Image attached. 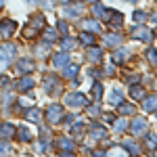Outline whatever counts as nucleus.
Returning a JSON list of instances; mask_svg holds the SVG:
<instances>
[{
	"mask_svg": "<svg viewBox=\"0 0 157 157\" xmlns=\"http://www.w3.org/2000/svg\"><path fill=\"white\" fill-rule=\"evenodd\" d=\"M40 117H42V111H40V109H32V111H29V113H27V120L40 121Z\"/></svg>",
	"mask_w": 157,
	"mask_h": 157,
	"instance_id": "19",
	"label": "nucleus"
},
{
	"mask_svg": "<svg viewBox=\"0 0 157 157\" xmlns=\"http://www.w3.org/2000/svg\"><path fill=\"white\" fill-rule=\"evenodd\" d=\"M29 2H36V0H29Z\"/></svg>",
	"mask_w": 157,
	"mask_h": 157,
	"instance_id": "31",
	"label": "nucleus"
},
{
	"mask_svg": "<svg viewBox=\"0 0 157 157\" xmlns=\"http://www.w3.org/2000/svg\"><path fill=\"white\" fill-rule=\"evenodd\" d=\"M145 17H147V13H143V11H136V13H134V21H143Z\"/></svg>",
	"mask_w": 157,
	"mask_h": 157,
	"instance_id": "28",
	"label": "nucleus"
},
{
	"mask_svg": "<svg viewBox=\"0 0 157 157\" xmlns=\"http://www.w3.org/2000/svg\"><path fill=\"white\" fill-rule=\"evenodd\" d=\"M80 38H82V44H86V46H92V44H94V36L88 34V32H82Z\"/></svg>",
	"mask_w": 157,
	"mask_h": 157,
	"instance_id": "11",
	"label": "nucleus"
},
{
	"mask_svg": "<svg viewBox=\"0 0 157 157\" xmlns=\"http://www.w3.org/2000/svg\"><path fill=\"white\" fill-rule=\"evenodd\" d=\"M65 103H67V105H80V107H84L86 98L82 97V94H78V92H73V94H69V97L65 98Z\"/></svg>",
	"mask_w": 157,
	"mask_h": 157,
	"instance_id": "3",
	"label": "nucleus"
},
{
	"mask_svg": "<svg viewBox=\"0 0 157 157\" xmlns=\"http://www.w3.org/2000/svg\"><path fill=\"white\" fill-rule=\"evenodd\" d=\"M19 69H23V71H25V69H27V71H32V69H34V63H32V61H21V63H19Z\"/></svg>",
	"mask_w": 157,
	"mask_h": 157,
	"instance_id": "22",
	"label": "nucleus"
},
{
	"mask_svg": "<svg viewBox=\"0 0 157 157\" xmlns=\"http://www.w3.org/2000/svg\"><path fill=\"white\" fill-rule=\"evenodd\" d=\"M147 57H149V63H153V65H157V50L149 48V52H147Z\"/></svg>",
	"mask_w": 157,
	"mask_h": 157,
	"instance_id": "24",
	"label": "nucleus"
},
{
	"mask_svg": "<svg viewBox=\"0 0 157 157\" xmlns=\"http://www.w3.org/2000/svg\"><path fill=\"white\" fill-rule=\"evenodd\" d=\"M63 2H67V0H63Z\"/></svg>",
	"mask_w": 157,
	"mask_h": 157,
	"instance_id": "33",
	"label": "nucleus"
},
{
	"mask_svg": "<svg viewBox=\"0 0 157 157\" xmlns=\"http://www.w3.org/2000/svg\"><path fill=\"white\" fill-rule=\"evenodd\" d=\"M155 34H157V32H155Z\"/></svg>",
	"mask_w": 157,
	"mask_h": 157,
	"instance_id": "34",
	"label": "nucleus"
},
{
	"mask_svg": "<svg viewBox=\"0 0 157 157\" xmlns=\"http://www.w3.org/2000/svg\"><path fill=\"white\" fill-rule=\"evenodd\" d=\"M88 59L92 61V63H101V59H103V50L101 48H90L88 50Z\"/></svg>",
	"mask_w": 157,
	"mask_h": 157,
	"instance_id": "7",
	"label": "nucleus"
},
{
	"mask_svg": "<svg viewBox=\"0 0 157 157\" xmlns=\"http://www.w3.org/2000/svg\"><path fill=\"white\" fill-rule=\"evenodd\" d=\"M155 109H157V94L145 98V111H155Z\"/></svg>",
	"mask_w": 157,
	"mask_h": 157,
	"instance_id": "10",
	"label": "nucleus"
},
{
	"mask_svg": "<svg viewBox=\"0 0 157 157\" xmlns=\"http://www.w3.org/2000/svg\"><path fill=\"white\" fill-rule=\"evenodd\" d=\"M46 117H48L50 124H57V121L63 117V109H61L59 105H52V107H48V111H46Z\"/></svg>",
	"mask_w": 157,
	"mask_h": 157,
	"instance_id": "2",
	"label": "nucleus"
},
{
	"mask_svg": "<svg viewBox=\"0 0 157 157\" xmlns=\"http://www.w3.org/2000/svg\"><path fill=\"white\" fill-rule=\"evenodd\" d=\"M134 111H136V109H134L132 103H120V113L121 115H132Z\"/></svg>",
	"mask_w": 157,
	"mask_h": 157,
	"instance_id": "9",
	"label": "nucleus"
},
{
	"mask_svg": "<svg viewBox=\"0 0 157 157\" xmlns=\"http://www.w3.org/2000/svg\"><path fill=\"white\" fill-rule=\"evenodd\" d=\"M130 2H136V0H130Z\"/></svg>",
	"mask_w": 157,
	"mask_h": 157,
	"instance_id": "32",
	"label": "nucleus"
},
{
	"mask_svg": "<svg viewBox=\"0 0 157 157\" xmlns=\"http://www.w3.org/2000/svg\"><path fill=\"white\" fill-rule=\"evenodd\" d=\"M55 65H57V67H63V65H67V63H69V57H67V55H65V52H59V55H55Z\"/></svg>",
	"mask_w": 157,
	"mask_h": 157,
	"instance_id": "8",
	"label": "nucleus"
},
{
	"mask_svg": "<svg viewBox=\"0 0 157 157\" xmlns=\"http://www.w3.org/2000/svg\"><path fill=\"white\" fill-rule=\"evenodd\" d=\"M115 130H117V132H124V130H126V121L120 120V121H117V126H115Z\"/></svg>",
	"mask_w": 157,
	"mask_h": 157,
	"instance_id": "30",
	"label": "nucleus"
},
{
	"mask_svg": "<svg viewBox=\"0 0 157 157\" xmlns=\"http://www.w3.org/2000/svg\"><path fill=\"white\" fill-rule=\"evenodd\" d=\"M19 136H21L23 140H29V138H32V134L27 132V128H25V126H23V128H21V130H19Z\"/></svg>",
	"mask_w": 157,
	"mask_h": 157,
	"instance_id": "26",
	"label": "nucleus"
},
{
	"mask_svg": "<svg viewBox=\"0 0 157 157\" xmlns=\"http://www.w3.org/2000/svg\"><path fill=\"white\" fill-rule=\"evenodd\" d=\"M147 149H149V151H155L157 149V136L155 134H149V136H147Z\"/></svg>",
	"mask_w": 157,
	"mask_h": 157,
	"instance_id": "12",
	"label": "nucleus"
},
{
	"mask_svg": "<svg viewBox=\"0 0 157 157\" xmlns=\"http://www.w3.org/2000/svg\"><path fill=\"white\" fill-rule=\"evenodd\" d=\"M130 94L134 98H145V90L140 88V86H132V90H130Z\"/></svg>",
	"mask_w": 157,
	"mask_h": 157,
	"instance_id": "17",
	"label": "nucleus"
},
{
	"mask_svg": "<svg viewBox=\"0 0 157 157\" xmlns=\"http://www.w3.org/2000/svg\"><path fill=\"white\" fill-rule=\"evenodd\" d=\"M132 38L134 40H143V42H149L151 40V32L147 29L145 25H136L132 29Z\"/></svg>",
	"mask_w": 157,
	"mask_h": 157,
	"instance_id": "1",
	"label": "nucleus"
},
{
	"mask_svg": "<svg viewBox=\"0 0 157 157\" xmlns=\"http://www.w3.org/2000/svg\"><path fill=\"white\" fill-rule=\"evenodd\" d=\"M101 97H103V88H101V84L97 82V84L92 86V98H94V101H98Z\"/></svg>",
	"mask_w": 157,
	"mask_h": 157,
	"instance_id": "18",
	"label": "nucleus"
},
{
	"mask_svg": "<svg viewBox=\"0 0 157 157\" xmlns=\"http://www.w3.org/2000/svg\"><path fill=\"white\" fill-rule=\"evenodd\" d=\"M109 103H111V105H120V103H121V90H115V92H111V97H109Z\"/></svg>",
	"mask_w": 157,
	"mask_h": 157,
	"instance_id": "15",
	"label": "nucleus"
},
{
	"mask_svg": "<svg viewBox=\"0 0 157 157\" xmlns=\"http://www.w3.org/2000/svg\"><path fill=\"white\" fill-rule=\"evenodd\" d=\"M71 46H73L71 38H63V48H71Z\"/></svg>",
	"mask_w": 157,
	"mask_h": 157,
	"instance_id": "29",
	"label": "nucleus"
},
{
	"mask_svg": "<svg viewBox=\"0 0 157 157\" xmlns=\"http://www.w3.org/2000/svg\"><path fill=\"white\" fill-rule=\"evenodd\" d=\"M126 57H128V50H117V52H113V61H115V63H124V61H126Z\"/></svg>",
	"mask_w": 157,
	"mask_h": 157,
	"instance_id": "13",
	"label": "nucleus"
},
{
	"mask_svg": "<svg viewBox=\"0 0 157 157\" xmlns=\"http://www.w3.org/2000/svg\"><path fill=\"white\" fill-rule=\"evenodd\" d=\"M111 15H113V27H120L124 21V15H120V13H111Z\"/></svg>",
	"mask_w": 157,
	"mask_h": 157,
	"instance_id": "23",
	"label": "nucleus"
},
{
	"mask_svg": "<svg viewBox=\"0 0 157 157\" xmlns=\"http://www.w3.org/2000/svg\"><path fill=\"white\" fill-rule=\"evenodd\" d=\"M145 130H147V121L143 117H136L132 121V134H143Z\"/></svg>",
	"mask_w": 157,
	"mask_h": 157,
	"instance_id": "4",
	"label": "nucleus"
},
{
	"mask_svg": "<svg viewBox=\"0 0 157 157\" xmlns=\"http://www.w3.org/2000/svg\"><path fill=\"white\" fill-rule=\"evenodd\" d=\"M84 27L86 29H90V32H94V34H97V32H101V25L97 23V21H84Z\"/></svg>",
	"mask_w": 157,
	"mask_h": 157,
	"instance_id": "20",
	"label": "nucleus"
},
{
	"mask_svg": "<svg viewBox=\"0 0 157 157\" xmlns=\"http://www.w3.org/2000/svg\"><path fill=\"white\" fill-rule=\"evenodd\" d=\"M92 13H94V15H98V17H105V15H109L107 11H105V9H103V6H92Z\"/></svg>",
	"mask_w": 157,
	"mask_h": 157,
	"instance_id": "25",
	"label": "nucleus"
},
{
	"mask_svg": "<svg viewBox=\"0 0 157 157\" xmlns=\"http://www.w3.org/2000/svg\"><path fill=\"white\" fill-rule=\"evenodd\" d=\"M105 42H107V46H113V48H115V46L121 44V36L120 34H107V36H105Z\"/></svg>",
	"mask_w": 157,
	"mask_h": 157,
	"instance_id": "6",
	"label": "nucleus"
},
{
	"mask_svg": "<svg viewBox=\"0 0 157 157\" xmlns=\"http://www.w3.org/2000/svg\"><path fill=\"white\" fill-rule=\"evenodd\" d=\"M0 32H2L4 38H9L13 32H15V21H2V23H0Z\"/></svg>",
	"mask_w": 157,
	"mask_h": 157,
	"instance_id": "5",
	"label": "nucleus"
},
{
	"mask_svg": "<svg viewBox=\"0 0 157 157\" xmlns=\"http://www.w3.org/2000/svg\"><path fill=\"white\" fill-rule=\"evenodd\" d=\"M78 71H80L78 65H69V67L63 71V75H65V78H75V73H78Z\"/></svg>",
	"mask_w": 157,
	"mask_h": 157,
	"instance_id": "16",
	"label": "nucleus"
},
{
	"mask_svg": "<svg viewBox=\"0 0 157 157\" xmlns=\"http://www.w3.org/2000/svg\"><path fill=\"white\" fill-rule=\"evenodd\" d=\"M0 136H2V138L13 136V126H2V128H0Z\"/></svg>",
	"mask_w": 157,
	"mask_h": 157,
	"instance_id": "21",
	"label": "nucleus"
},
{
	"mask_svg": "<svg viewBox=\"0 0 157 157\" xmlns=\"http://www.w3.org/2000/svg\"><path fill=\"white\" fill-rule=\"evenodd\" d=\"M121 145H124V149H128V151H130V153H134V155H136V153H140V149L134 145L132 140H124Z\"/></svg>",
	"mask_w": 157,
	"mask_h": 157,
	"instance_id": "14",
	"label": "nucleus"
},
{
	"mask_svg": "<svg viewBox=\"0 0 157 157\" xmlns=\"http://www.w3.org/2000/svg\"><path fill=\"white\" fill-rule=\"evenodd\" d=\"M32 84H34V82H32L29 78H23V80L19 82V88H29V86H32Z\"/></svg>",
	"mask_w": 157,
	"mask_h": 157,
	"instance_id": "27",
	"label": "nucleus"
}]
</instances>
